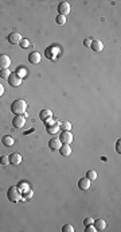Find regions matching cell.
<instances>
[{
    "instance_id": "cell-1",
    "label": "cell",
    "mask_w": 121,
    "mask_h": 232,
    "mask_svg": "<svg viewBox=\"0 0 121 232\" xmlns=\"http://www.w3.org/2000/svg\"><path fill=\"white\" fill-rule=\"evenodd\" d=\"M26 109H27V103L22 99H18L15 101H12L11 104V112L14 115H23L26 113Z\"/></svg>"
},
{
    "instance_id": "cell-2",
    "label": "cell",
    "mask_w": 121,
    "mask_h": 232,
    "mask_svg": "<svg viewBox=\"0 0 121 232\" xmlns=\"http://www.w3.org/2000/svg\"><path fill=\"white\" fill-rule=\"evenodd\" d=\"M7 197L11 202H18L22 200V193H20L19 188L18 186H11L7 192Z\"/></svg>"
},
{
    "instance_id": "cell-3",
    "label": "cell",
    "mask_w": 121,
    "mask_h": 232,
    "mask_svg": "<svg viewBox=\"0 0 121 232\" xmlns=\"http://www.w3.org/2000/svg\"><path fill=\"white\" fill-rule=\"evenodd\" d=\"M58 54H59V49L57 47V46H49V47H46V50H45L46 58L50 59V61H54Z\"/></svg>"
},
{
    "instance_id": "cell-4",
    "label": "cell",
    "mask_w": 121,
    "mask_h": 232,
    "mask_svg": "<svg viewBox=\"0 0 121 232\" xmlns=\"http://www.w3.org/2000/svg\"><path fill=\"white\" fill-rule=\"evenodd\" d=\"M59 140L62 144H70L73 142V135L70 131H62L59 135Z\"/></svg>"
},
{
    "instance_id": "cell-5",
    "label": "cell",
    "mask_w": 121,
    "mask_h": 232,
    "mask_svg": "<svg viewBox=\"0 0 121 232\" xmlns=\"http://www.w3.org/2000/svg\"><path fill=\"white\" fill-rule=\"evenodd\" d=\"M7 80H8V84L11 85V87H14V88H18V87L22 85V78H20L19 76H16L15 73L10 74V77L7 78Z\"/></svg>"
},
{
    "instance_id": "cell-6",
    "label": "cell",
    "mask_w": 121,
    "mask_h": 232,
    "mask_svg": "<svg viewBox=\"0 0 121 232\" xmlns=\"http://www.w3.org/2000/svg\"><path fill=\"white\" fill-rule=\"evenodd\" d=\"M24 123H26V117H24V115H16L12 119V126L15 128H22L24 126Z\"/></svg>"
},
{
    "instance_id": "cell-7",
    "label": "cell",
    "mask_w": 121,
    "mask_h": 232,
    "mask_svg": "<svg viewBox=\"0 0 121 232\" xmlns=\"http://www.w3.org/2000/svg\"><path fill=\"white\" fill-rule=\"evenodd\" d=\"M58 12H59V15L66 16L67 14L70 12V4L67 2H60L58 4Z\"/></svg>"
},
{
    "instance_id": "cell-8",
    "label": "cell",
    "mask_w": 121,
    "mask_h": 232,
    "mask_svg": "<svg viewBox=\"0 0 121 232\" xmlns=\"http://www.w3.org/2000/svg\"><path fill=\"white\" fill-rule=\"evenodd\" d=\"M22 35H20L19 33H11L7 37V41L10 42L11 45H18V43H20V41H22Z\"/></svg>"
},
{
    "instance_id": "cell-9",
    "label": "cell",
    "mask_w": 121,
    "mask_h": 232,
    "mask_svg": "<svg viewBox=\"0 0 121 232\" xmlns=\"http://www.w3.org/2000/svg\"><path fill=\"white\" fill-rule=\"evenodd\" d=\"M11 65V58L7 54H0V69H8Z\"/></svg>"
},
{
    "instance_id": "cell-10",
    "label": "cell",
    "mask_w": 121,
    "mask_h": 232,
    "mask_svg": "<svg viewBox=\"0 0 121 232\" xmlns=\"http://www.w3.org/2000/svg\"><path fill=\"white\" fill-rule=\"evenodd\" d=\"M90 47L93 51L100 53V51H102V49H104V43H102V41H100V39H94V41H92Z\"/></svg>"
},
{
    "instance_id": "cell-11",
    "label": "cell",
    "mask_w": 121,
    "mask_h": 232,
    "mask_svg": "<svg viewBox=\"0 0 121 232\" xmlns=\"http://www.w3.org/2000/svg\"><path fill=\"white\" fill-rule=\"evenodd\" d=\"M10 163L14 166H18L22 163V155L19 154V153H12L11 155H10Z\"/></svg>"
},
{
    "instance_id": "cell-12",
    "label": "cell",
    "mask_w": 121,
    "mask_h": 232,
    "mask_svg": "<svg viewBox=\"0 0 121 232\" xmlns=\"http://www.w3.org/2000/svg\"><path fill=\"white\" fill-rule=\"evenodd\" d=\"M90 182H92L90 180H88L86 177H84V178H81V180L78 181V188H80L82 192H86L88 189L90 188Z\"/></svg>"
},
{
    "instance_id": "cell-13",
    "label": "cell",
    "mask_w": 121,
    "mask_h": 232,
    "mask_svg": "<svg viewBox=\"0 0 121 232\" xmlns=\"http://www.w3.org/2000/svg\"><path fill=\"white\" fill-rule=\"evenodd\" d=\"M41 58H42V55L39 54L38 51H31L30 54H28V62L35 63V65L41 62Z\"/></svg>"
},
{
    "instance_id": "cell-14",
    "label": "cell",
    "mask_w": 121,
    "mask_h": 232,
    "mask_svg": "<svg viewBox=\"0 0 121 232\" xmlns=\"http://www.w3.org/2000/svg\"><path fill=\"white\" fill-rule=\"evenodd\" d=\"M39 117H41V120H43V122H47V120H50L53 117V112L47 108L42 109L41 113H39Z\"/></svg>"
},
{
    "instance_id": "cell-15",
    "label": "cell",
    "mask_w": 121,
    "mask_h": 232,
    "mask_svg": "<svg viewBox=\"0 0 121 232\" xmlns=\"http://www.w3.org/2000/svg\"><path fill=\"white\" fill-rule=\"evenodd\" d=\"M93 226L96 228V231H104L106 228V223L104 219H97V220H93Z\"/></svg>"
},
{
    "instance_id": "cell-16",
    "label": "cell",
    "mask_w": 121,
    "mask_h": 232,
    "mask_svg": "<svg viewBox=\"0 0 121 232\" xmlns=\"http://www.w3.org/2000/svg\"><path fill=\"white\" fill-rule=\"evenodd\" d=\"M62 146V143H60V140H59V138H53V139H50V142H49V147L54 151V150H59V147Z\"/></svg>"
},
{
    "instance_id": "cell-17",
    "label": "cell",
    "mask_w": 121,
    "mask_h": 232,
    "mask_svg": "<svg viewBox=\"0 0 121 232\" xmlns=\"http://www.w3.org/2000/svg\"><path fill=\"white\" fill-rule=\"evenodd\" d=\"M59 153L62 157H69L72 154V147H70V144H62L59 147Z\"/></svg>"
},
{
    "instance_id": "cell-18",
    "label": "cell",
    "mask_w": 121,
    "mask_h": 232,
    "mask_svg": "<svg viewBox=\"0 0 121 232\" xmlns=\"http://www.w3.org/2000/svg\"><path fill=\"white\" fill-rule=\"evenodd\" d=\"M2 143L6 146V147H11V146L14 144V138L11 136V135H6V136L2 138Z\"/></svg>"
},
{
    "instance_id": "cell-19",
    "label": "cell",
    "mask_w": 121,
    "mask_h": 232,
    "mask_svg": "<svg viewBox=\"0 0 121 232\" xmlns=\"http://www.w3.org/2000/svg\"><path fill=\"white\" fill-rule=\"evenodd\" d=\"M47 132L50 134V135H54V134H57L58 132V130H59V123H55V124H51V126H47Z\"/></svg>"
},
{
    "instance_id": "cell-20",
    "label": "cell",
    "mask_w": 121,
    "mask_h": 232,
    "mask_svg": "<svg viewBox=\"0 0 121 232\" xmlns=\"http://www.w3.org/2000/svg\"><path fill=\"white\" fill-rule=\"evenodd\" d=\"M14 73H15L16 76H19L20 78H23V77L27 76V70H26V67H23V66H18L16 70Z\"/></svg>"
},
{
    "instance_id": "cell-21",
    "label": "cell",
    "mask_w": 121,
    "mask_h": 232,
    "mask_svg": "<svg viewBox=\"0 0 121 232\" xmlns=\"http://www.w3.org/2000/svg\"><path fill=\"white\" fill-rule=\"evenodd\" d=\"M86 178L88 180H90V181L97 180V173H96V170H89L86 173Z\"/></svg>"
},
{
    "instance_id": "cell-22",
    "label": "cell",
    "mask_w": 121,
    "mask_h": 232,
    "mask_svg": "<svg viewBox=\"0 0 121 232\" xmlns=\"http://www.w3.org/2000/svg\"><path fill=\"white\" fill-rule=\"evenodd\" d=\"M59 128H62L63 131H70L72 130V124L69 122H62V123H59Z\"/></svg>"
},
{
    "instance_id": "cell-23",
    "label": "cell",
    "mask_w": 121,
    "mask_h": 232,
    "mask_svg": "<svg viewBox=\"0 0 121 232\" xmlns=\"http://www.w3.org/2000/svg\"><path fill=\"white\" fill-rule=\"evenodd\" d=\"M11 72H10L8 69H0V77L2 78H8Z\"/></svg>"
},
{
    "instance_id": "cell-24",
    "label": "cell",
    "mask_w": 121,
    "mask_h": 232,
    "mask_svg": "<svg viewBox=\"0 0 121 232\" xmlns=\"http://www.w3.org/2000/svg\"><path fill=\"white\" fill-rule=\"evenodd\" d=\"M62 232H74V227L72 224H65L62 227Z\"/></svg>"
},
{
    "instance_id": "cell-25",
    "label": "cell",
    "mask_w": 121,
    "mask_h": 232,
    "mask_svg": "<svg viewBox=\"0 0 121 232\" xmlns=\"http://www.w3.org/2000/svg\"><path fill=\"white\" fill-rule=\"evenodd\" d=\"M0 163H2V165H8L10 163V155H2L0 157Z\"/></svg>"
},
{
    "instance_id": "cell-26",
    "label": "cell",
    "mask_w": 121,
    "mask_h": 232,
    "mask_svg": "<svg viewBox=\"0 0 121 232\" xmlns=\"http://www.w3.org/2000/svg\"><path fill=\"white\" fill-rule=\"evenodd\" d=\"M55 20H57V23H58V24H65L66 23V16L58 15V16L55 18Z\"/></svg>"
},
{
    "instance_id": "cell-27",
    "label": "cell",
    "mask_w": 121,
    "mask_h": 232,
    "mask_svg": "<svg viewBox=\"0 0 121 232\" xmlns=\"http://www.w3.org/2000/svg\"><path fill=\"white\" fill-rule=\"evenodd\" d=\"M20 46H22L23 49H27L28 46H30V41H28V39H22V41H20V43H19Z\"/></svg>"
},
{
    "instance_id": "cell-28",
    "label": "cell",
    "mask_w": 121,
    "mask_h": 232,
    "mask_svg": "<svg viewBox=\"0 0 121 232\" xmlns=\"http://www.w3.org/2000/svg\"><path fill=\"white\" fill-rule=\"evenodd\" d=\"M85 232H96V228L93 224H90V226H86L85 227Z\"/></svg>"
},
{
    "instance_id": "cell-29",
    "label": "cell",
    "mask_w": 121,
    "mask_h": 232,
    "mask_svg": "<svg viewBox=\"0 0 121 232\" xmlns=\"http://www.w3.org/2000/svg\"><path fill=\"white\" fill-rule=\"evenodd\" d=\"M90 224H93V219H92V217H86V219L84 220V226L86 227V226H90Z\"/></svg>"
},
{
    "instance_id": "cell-30",
    "label": "cell",
    "mask_w": 121,
    "mask_h": 232,
    "mask_svg": "<svg viewBox=\"0 0 121 232\" xmlns=\"http://www.w3.org/2000/svg\"><path fill=\"white\" fill-rule=\"evenodd\" d=\"M121 140H120V139H119V140H117V143H116V151L117 153H121Z\"/></svg>"
},
{
    "instance_id": "cell-31",
    "label": "cell",
    "mask_w": 121,
    "mask_h": 232,
    "mask_svg": "<svg viewBox=\"0 0 121 232\" xmlns=\"http://www.w3.org/2000/svg\"><path fill=\"white\" fill-rule=\"evenodd\" d=\"M3 95H4V87H3V85L0 84V97H2Z\"/></svg>"
},
{
    "instance_id": "cell-32",
    "label": "cell",
    "mask_w": 121,
    "mask_h": 232,
    "mask_svg": "<svg viewBox=\"0 0 121 232\" xmlns=\"http://www.w3.org/2000/svg\"><path fill=\"white\" fill-rule=\"evenodd\" d=\"M89 41H90V39H85V41H84V45L86 46V47H88V46H90V42H89Z\"/></svg>"
}]
</instances>
